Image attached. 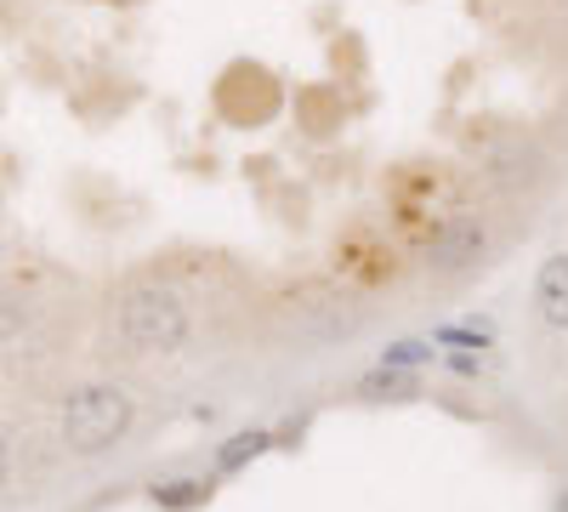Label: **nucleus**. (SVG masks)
Returning a JSON list of instances; mask_svg holds the SVG:
<instances>
[{"label": "nucleus", "instance_id": "obj_7", "mask_svg": "<svg viewBox=\"0 0 568 512\" xmlns=\"http://www.w3.org/2000/svg\"><path fill=\"white\" fill-rule=\"evenodd\" d=\"M211 501V479H171V484H154V506L160 512H194Z\"/></svg>", "mask_w": 568, "mask_h": 512}, {"label": "nucleus", "instance_id": "obj_5", "mask_svg": "<svg viewBox=\"0 0 568 512\" xmlns=\"http://www.w3.org/2000/svg\"><path fill=\"white\" fill-rule=\"evenodd\" d=\"M273 444H278V439H273V433H262V428H251V433H233V439H222V444H216V473H222V479L245 473L251 461H262V455H267Z\"/></svg>", "mask_w": 568, "mask_h": 512}, {"label": "nucleus", "instance_id": "obj_10", "mask_svg": "<svg viewBox=\"0 0 568 512\" xmlns=\"http://www.w3.org/2000/svg\"><path fill=\"white\" fill-rule=\"evenodd\" d=\"M23 331H29V308H23L7 285H0V348H12Z\"/></svg>", "mask_w": 568, "mask_h": 512}, {"label": "nucleus", "instance_id": "obj_4", "mask_svg": "<svg viewBox=\"0 0 568 512\" xmlns=\"http://www.w3.org/2000/svg\"><path fill=\"white\" fill-rule=\"evenodd\" d=\"M535 313L546 331L568 337V251H551L535 273Z\"/></svg>", "mask_w": 568, "mask_h": 512}, {"label": "nucleus", "instance_id": "obj_3", "mask_svg": "<svg viewBox=\"0 0 568 512\" xmlns=\"http://www.w3.org/2000/svg\"><path fill=\"white\" fill-rule=\"evenodd\" d=\"M489 257V228L478 222V217H466V211H455V217H438L433 222V234H426V268L433 273H471Z\"/></svg>", "mask_w": 568, "mask_h": 512}, {"label": "nucleus", "instance_id": "obj_9", "mask_svg": "<svg viewBox=\"0 0 568 512\" xmlns=\"http://www.w3.org/2000/svg\"><path fill=\"white\" fill-rule=\"evenodd\" d=\"M438 348H466V353H484L495 337H489V324H444V331H433Z\"/></svg>", "mask_w": 568, "mask_h": 512}, {"label": "nucleus", "instance_id": "obj_13", "mask_svg": "<svg viewBox=\"0 0 568 512\" xmlns=\"http://www.w3.org/2000/svg\"><path fill=\"white\" fill-rule=\"evenodd\" d=\"M551 512H568V490H557V501H551Z\"/></svg>", "mask_w": 568, "mask_h": 512}, {"label": "nucleus", "instance_id": "obj_8", "mask_svg": "<svg viewBox=\"0 0 568 512\" xmlns=\"http://www.w3.org/2000/svg\"><path fill=\"white\" fill-rule=\"evenodd\" d=\"M433 359H438V342H420V337H404L382 353V364H393V370H426Z\"/></svg>", "mask_w": 568, "mask_h": 512}, {"label": "nucleus", "instance_id": "obj_2", "mask_svg": "<svg viewBox=\"0 0 568 512\" xmlns=\"http://www.w3.org/2000/svg\"><path fill=\"white\" fill-rule=\"evenodd\" d=\"M187 331H194V319L171 285H131L120 297V337L136 353H176Z\"/></svg>", "mask_w": 568, "mask_h": 512}, {"label": "nucleus", "instance_id": "obj_6", "mask_svg": "<svg viewBox=\"0 0 568 512\" xmlns=\"http://www.w3.org/2000/svg\"><path fill=\"white\" fill-rule=\"evenodd\" d=\"M415 393H420V382H415V370H393V364H375L369 377L358 382V399H369V404H382V399L404 404V399H415Z\"/></svg>", "mask_w": 568, "mask_h": 512}, {"label": "nucleus", "instance_id": "obj_11", "mask_svg": "<svg viewBox=\"0 0 568 512\" xmlns=\"http://www.w3.org/2000/svg\"><path fill=\"white\" fill-rule=\"evenodd\" d=\"M478 359H484V353H466V348H455V353H449V364L460 370V377H478Z\"/></svg>", "mask_w": 568, "mask_h": 512}, {"label": "nucleus", "instance_id": "obj_1", "mask_svg": "<svg viewBox=\"0 0 568 512\" xmlns=\"http://www.w3.org/2000/svg\"><path fill=\"white\" fill-rule=\"evenodd\" d=\"M131 393L114 388V382H91V388H74L69 404H63V444L74 455H103L114 450L125 433H131Z\"/></svg>", "mask_w": 568, "mask_h": 512}, {"label": "nucleus", "instance_id": "obj_12", "mask_svg": "<svg viewBox=\"0 0 568 512\" xmlns=\"http://www.w3.org/2000/svg\"><path fill=\"white\" fill-rule=\"evenodd\" d=\"M7 479H12V450H7V439H0V490H7Z\"/></svg>", "mask_w": 568, "mask_h": 512}]
</instances>
